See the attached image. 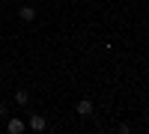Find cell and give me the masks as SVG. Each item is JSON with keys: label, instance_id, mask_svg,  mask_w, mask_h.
I'll return each instance as SVG.
<instances>
[{"label": "cell", "instance_id": "3", "mask_svg": "<svg viewBox=\"0 0 149 134\" xmlns=\"http://www.w3.org/2000/svg\"><path fill=\"white\" fill-rule=\"evenodd\" d=\"M18 18H21V21H27V24H30V21H36V6H33V3L21 6V9H18Z\"/></svg>", "mask_w": 149, "mask_h": 134}, {"label": "cell", "instance_id": "7", "mask_svg": "<svg viewBox=\"0 0 149 134\" xmlns=\"http://www.w3.org/2000/svg\"><path fill=\"white\" fill-rule=\"evenodd\" d=\"M0 116H9V107L6 104H0Z\"/></svg>", "mask_w": 149, "mask_h": 134}, {"label": "cell", "instance_id": "6", "mask_svg": "<svg viewBox=\"0 0 149 134\" xmlns=\"http://www.w3.org/2000/svg\"><path fill=\"white\" fill-rule=\"evenodd\" d=\"M116 131H119V134H128V131H131V125H128V122H119V125H116Z\"/></svg>", "mask_w": 149, "mask_h": 134}, {"label": "cell", "instance_id": "5", "mask_svg": "<svg viewBox=\"0 0 149 134\" xmlns=\"http://www.w3.org/2000/svg\"><path fill=\"white\" fill-rule=\"evenodd\" d=\"M15 104L18 107H27L30 104V92L27 90H15Z\"/></svg>", "mask_w": 149, "mask_h": 134}, {"label": "cell", "instance_id": "8", "mask_svg": "<svg viewBox=\"0 0 149 134\" xmlns=\"http://www.w3.org/2000/svg\"><path fill=\"white\" fill-rule=\"evenodd\" d=\"M27 3H36V0H27Z\"/></svg>", "mask_w": 149, "mask_h": 134}, {"label": "cell", "instance_id": "4", "mask_svg": "<svg viewBox=\"0 0 149 134\" xmlns=\"http://www.w3.org/2000/svg\"><path fill=\"white\" fill-rule=\"evenodd\" d=\"M27 128H30V131H45V128H48V122H45V116L33 113V116H30V122H27Z\"/></svg>", "mask_w": 149, "mask_h": 134}, {"label": "cell", "instance_id": "2", "mask_svg": "<svg viewBox=\"0 0 149 134\" xmlns=\"http://www.w3.org/2000/svg\"><path fill=\"white\" fill-rule=\"evenodd\" d=\"M24 128H27V122H24V119H18V116H12L9 122H6V131H9V134H21Z\"/></svg>", "mask_w": 149, "mask_h": 134}, {"label": "cell", "instance_id": "1", "mask_svg": "<svg viewBox=\"0 0 149 134\" xmlns=\"http://www.w3.org/2000/svg\"><path fill=\"white\" fill-rule=\"evenodd\" d=\"M74 113H78V116H93V101L90 99H81L78 104H74Z\"/></svg>", "mask_w": 149, "mask_h": 134}]
</instances>
